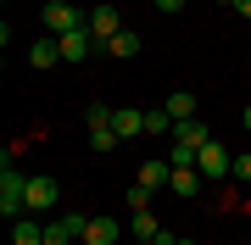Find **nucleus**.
<instances>
[{"instance_id":"obj_1","label":"nucleus","mask_w":251,"mask_h":245,"mask_svg":"<svg viewBox=\"0 0 251 245\" xmlns=\"http://www.w3.org/2000/svg\"><path fill=\"white\" fill-rule=\"evenodd\" d=\"M0 212L11 223L28 218V173L23 167H0Z\"/></svg>"},{"instance_id":"obj_2","label":"nucleus","mask_w":251,"mask_h":245,"mask_svg":"<svg viewBox=\"0 0 251 245\" xmlns=\"http://www.w3.org/2000/svg\"><path fill=\"white\" fill-rule=\"evenodd\" d=\"M45 28L50 34H73V28H90V17H84L78 6H67V0H50L45 6Z\"/></svg>"},{"instance_id":"obj_3","label":"nucleus","mask_w":251,"mask_h":245,"mask_svg":"<svg viewBox=\"0 0 251 245\" xmlns=\"http://www.w3.org/2000/svg\"><path fill=\"white\" fill-rule=\"evenodd\" d=\"M196 167H201V178H229L234 156H229V151H224V145L212 139V145H201V151H196Z\"/></svg>"},{"instance_id":"obj_4","label":"nucleus","mask_w":251,"mask_h":245,"mask_svg":"<svg viewBox=\"0 0 251 245\" xmlns=\"http://www.w3.org/2000/svg\"><path fill=\"white\" fill-rule=\"evenodd\" d=\"M84 223H90V218H78V212L45 223V245H78V240H84Z\"/></svg>"},{"instance_id":"obj_5","label":"nucleus","mask_w":251,"mask_h":245,"mask_svg":"<svg viewBox=\"0 0 251 245\" xmlns=\"http://www.w3.org/2000/svg\"><path fill=\"white\" fill-rule=\"evenodd\" d=\"M56 39H62V62H73V67L95 56V34L90 28H73V34H56Z\"/></svg>"},{"instance_id":"obj_6","label":"nucleus","mask_w":251,"mask_h":245,"mask_svg":"<svg viewBox=\"0 0 251 245\" xmlns=\"http://www.w3.org/2000/svg\"><path fill=\"white\" fill-rule=\"evenodd\" d=\"M90 34H95V45H106L112 34H123V17H117V6H112V0H100V6L90 11Z\"/></svg>"},{"instance_id":"obj_7","label":"nucleus","mask_w":251,"mask_h":245,"mask_svg":"<svg viewBox=\"0 0 251 245\" xmlns=\"http://www.w3.org/2000/svg\"><path fill=\"white\" fill-rule=\"evenodd\" d=\"M56 206V178L50 173H28V212H50Z\"/></svg>"},{"instance_id":"obj_8","label":"nucleus","mask_w":251,"mask_h":245,"mask_svg":"<svg viewBox=\"0 0 251 245\" xmlns=\"http://www.w3.org/2000/svg\"><path fill=\"white\" fill-rule=\"evenodd\" d=\"M123 240V223L117 218H90L84 223V245H117Z\"/></svg>"},{"instance_id":"obj_9","label":"nucleus","mask_w":251,"mask_h":245,"mask_svg":"<svg viewBox=\"0 0 251 245\" xmlns=\"http://www.w3.org/2000/svg\"><path fill=\"white\" fill-rule=\"evenodd\" d=\"M62 62V39L56 34H45V39H34V45H28V67H39V73H45V67H56Z\"/></svg>"},{"instance_id":"obj_10","label":"nucleus","mask_w":251,"mask_h":245,"mask_svg":"<svg viewBox=\"0 0 251 245\" xmlns=\"http://www.w3.org/2000/svg\"><path fill=\"white\" fill-rule=\"evenodd\" d=\"M173 145H190V151H201V145H212V128L206 123H173Z\"/></svg>"},{"instance_id":"obj_11","label":"nucleus","mask_w":251,"mask_h":245,"mask_svg":"<svg viewBox=\"0 0 251 245\" xmlns=\"http://www.w3.org/2000/svg\"><path fill=\"white\" fill-rule=\"evenodd\" d=\"M201 184H206V178H201V167H173L168 190H173V195H184V200H196V195H201Z\"/></svg>"},{"instance_id":"obj_12","label":"nucleus","mask_w":251,"mask_h":245,"mask_svg":"<svg viewBox=\"0 0 251 245\" xmlns=\"http://www.w3.org/2000/svg\"><path fill=\"white\" fill-rule=\"evenodd\" d=\"M112 128H117L123 139H134V134H145V111H140V106H117V111H112Z\"/></svg>"},{"instance_id":"obj_13","label":"nucleus","mask_w":251,"mask_h":245,"mask_svg":"<svg viewBox=\"0 0 251 245\" xmlns=\"http://www.w3.org/2000/svg\"><path fill=\"white\" fill-rule=\"evenodd\" d=\"M162 111H168L173 123H190V117H196V95H190V89H173V95H168V106H162Z\"/></svg>"},{"instance_id":"obj_14","label":"nucleus","mask_w":251,"mask_h":245,"mask_svg":"<svg viewBox=\"0 0 251 245\" xmlns=\"http://www.w3.org/2000/svg\"><path fill=\"white\" fill-rule=\"evenodd\" d=\"M100 50H106V56H117V62H128V56H140V34H128V28H123V34H112Z\"/></svg>"},{"instance_id":"obj_15","label":"nucleus","mask_w":251,"mask_h":245,"mask_svg":"<svg viewBox=\"0 0 251 245\" xmlns=\"http://www.w3.org/2000/svg\"><path fill=\"white\" fill-rule=\"evenodd\" d=\"M168 178H173V162H145V167H140V190H151V195H156Z\"/></svg>"},{"instance_id":"obj_16","label":"nucleus","mask_w":251,"mask_h":245,"mask_svg":"<svg viewBox=\"0 0 251 245\" xmlns=\"http://www.w3.org/2000/svg\"><path fill=\"white\" fill-rule=\"evenodd\" d=\"M90 145H95L100 156H106V151H117V145H123V134H117L112 123H90Z\"/></svg>"},{"instance_id":"obj_17","label":"nucleus","mask_w":251,"mask_h":245,"mask_svg":"<svg viewBox=\"0 0 251 245\" xmlns=\"http://www.w3.org/2000/svg\"><path fill=\"white\" fill-rule=\"evenodd\" d=\"M11 245H45V228H39L34 218H17L11 223Z\"/></svg>"},{"instance_id":"obj_18","label":"nucleus","mask_w":251,"mask_h":245,"mask_svg":"<svg viewBox=\"0 0 251 245\" xmlns=\"http://www.w3.org/2000/svg\"><path fill=\"white\" fill-rule=\"evenodd\" d=\"M128 228H134V240H156V234H162V223L151 218V212H134V218H128Z\"/></svg>"},{"instance_id":"obj_19","label":"nucleus","mask_w":251,"mask_h":245,"mask_svg":"<svg viewBox=\"0 0 251 245\" xmlns=\"http://www.w3.org/2000/svg\"><path fill=\"white\" fill-rule=\"evenodd\" d=\"M145 134H173V117L168 111H145Z\"/></svg>"},{"instance_id":"obj_20","label":"nucleus","mask_w":251,"mask_h":245,"mask_svg":"<svg viewBox=\"0 0 251 245\" xmlns=\"http://www.w3.org/2000/svg\"><path fill=\"white\" fill-rule=\"evenodd\" d=\"M229 178H240V184H251V151H240V156H234V167H229Z\"/></svg>"},{"instance_id":"obj_21","label":"nucleus","mask_w":251,"mask_h":245,"mask_svg":"<svg viewBox=\"0 0 251 245\" xmlns=\"http://www.w3.org/2000/svg\"><path fill=\"white\" fill-rule=\"evenodd\" d=\"M128 212H151V190H140V184H134V190H128Z\"/></svg>"},{"instance_id":"obj_22","label":"nucleus","mask_w":251,"mask_h":245,"mask_svg":"<svg viewBox=\"0 0 251 245\" xmlns=\"http://www.w3.org/2000/svg\"><path fill=\"white\" fill-rule=\"evenodd\" d=\"M168 162H173V167H196V151H190V145H173Z\"/></svg>"},{"instance_id":"obj_23","label":"nucleus","mask_w":251,"mask_h":245,"mask_svg":"<svg viewBox=\"0 0 251 245\" xmlns=\"http://www.w3.org/2000/svg\"><path fill=\"white\" fill-rule=\"evenodd\" d=\"M156 11H168V17H173V11H184V0H156Z\"/></svg>"},{"instance_id":"obj_24","label":"nucleus","mask_w":251,"mask_h":245,"mask_svg":"<svg viewBox=\"0 0 251 245\" xmlns=\"http://www.w3.org/2000/svg\"><path fill=\"white\" fill-rule=\"evenodd\" d=\"M234 11H240V17H246V22H251V0H234Z\"/></svg>"},{"instance_id":"obj_25","label":"nucleus","mask_w":251,"mask_h":245,"mask_svg":"<svg viewBox=\"0 0 251 245\" xmlns=\"http://www.w3.org/2000/svg\"><path fill=\"white\" fill-rule=\"evenodd\" d=\"M240 128H246V134H251V106H246V111H240Z\"/></svg>"},{"instance_id":"obj_26","label":"nucleus","mask_w":251,"mask_h":245,"mask_svg":"<svg viewBox=\"0 0 251 245\" xmlns=\"http://www.w3.org/2000/svg\"><path fill=\"white\" fill-rule=\"evenodd\" d=\"M140 245H156V240H140Z\"/></svg>"},{"instance_id":"obj_27","label":"nucleus","mask_w":251,"mask_h":245,"mask_svg":"<svg viewBox=\"0 0 251 245\" xmlns=\"http://www.w3.org/2000/svg\"><path fill=\"white\" fill-rule=\"evenodd\" d=\"M179 245H196V240H179Z\"/></svg>"},{"instance_id":"obj_28","label":"nucleus","mask_w":251,"mask_h":245,"mask_svg":"<svg viewBox=\"0 0 251 245\" xmlns=\"http://www.w3.org/2000/svg\"><path fill=\"white\" fill-rule=\"evenodd\" d=\"M224 6H234V0H224Z\"/></svg>"},{"instance_id":"obj_29","label":"nucleus","mask_w":251,"mask_h":245,"mask_svg":"<svg viewBox=\"0 0 251 245\" xmlns=\"http://www.w3.org/2000/svg\"><path fill=\"white\" fill-rule=\"evenodd\" d=\"M246 62H251V56H246Z\"/></svg>"},{"instance_id":"obj_30","label":"nucleus","mask_w":251,"mask_h":245,"mask_svg":"<svg viewBox=\"0 0 251 245\" xmlns=\"http://www.w3.org/2000/svg\"><path fill=\"white\" fill-rule=\"evenodd\" d=\"M78 245H84V240H78Z\"/></svg>"}]
</instances>
